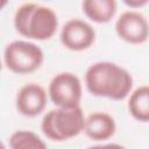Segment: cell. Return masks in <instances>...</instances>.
I'll return each mask as SVG.
<instances>
[{"mask_svg":"<svg viewBox=\"0 0 149 149\" xmlns=\"http://www.w3.org/2000/svg\"><path fill=\"white\" fill-rule=\"evenodd\" d=\"M87 91L100 98L123 100L133 88L130 72L113 62H97L91 64L85 72Z\"/></svg>","mask_w":149,"mask_h":149,"instance_id":"cell-1","label":"cell"},{"mask_svg":"<svg viewBox=\"0 0 149 149\" xmlns=\"http://www.w3.org/2000/svg\"><path fill=\"white\" fill-rule=\"evenodd\" d=\"M14 28L21 36L29 40L47 41L56 34L58 17L50 7L28 2L16 9Z\"/></svg>","mask_w":149,"mask_h":149,"instance_id":"cell-2","label":"cell"},{"mask_svg":"<svg viewBox=\"0 0 149 149\" xmlns=\"http://www.w3.org/2000/svg\"><path fill=\"white\" fill-rule=\"evenodd\" d=\"M85 119L80 106L57 107L44 114L41 129L47 139L55 142H63L84 132Z\"/></svg>","mask_w":149,"mask_h":149,"instance_id":"cell-3","label":"cell"},{"mask_svg":"<svg viewBox=\"0 0 149 149\" xmlns=\"http://www.w3.org/2000/svg\"><path fill=\"white\" fill-rule=\"evenodd\" d=\"M43 62V50L29 41H13L8 43L3 50V63L6 68L16 74L35 72L41 68Z\"/></svg>","mask_w":149,"mask_h":149,"instance_id":"cell-4","label":"cell"},{"mask_svg":"<svg viewBox=\"0 0 149 149\" xmlns=\"http://www.w3.org/2000/svg\"><path fill=\"white\" fill-rule=\"evenodd\" d=\"M48 94L57 107L80 106L83 97L81 81L72 72H59L50 80Z\"/></svg>","mask_w":149,"mask_h":149,"instance_id":"cell-5","label":"cell"},{"mask_svg":"<svg viewBox=\"0 0 149 149\" xmlns=\"http://www.w3.org/2000/svg\"><path fill=\"white\" fill-rule=\"evenodd\" d=\"M115 33L129 44H142L149 38V22L140 12L127 10L116 19Z\"/></svg>","mask_w":149,"mask_h":149,"instance_id":"cell-6","label":"cell"},{"mask_svg":"<svg viewBox=\"0 0 149 149\" xmlns=\"http://www.w3.org/2000/svg\"><path fill=\"white\" fill-rule=\"evenodd\" d=\"M61 43L71 51H83L92 47L95 41L93 27L80 19H71L61 29Z\"/></svg>","mask_w":149,"mask_h":149,"instance_id":"cell-7","label":"cell"},{"mask_svg":"<svg viewBox=\"0 0 149 149\" xmlns=\"http://www.w3.org/2000/svg\"><path fill=\"white\" fill-rule=\"evenodd\" d=\"M47 101L48 94L45 90L36 83H29L17 91L15 105L20 114L28 118H35L44 111Z\"/></svg>","mask_w":149,"mask_h":149,"instance_id":"cell-8","label":"cell"},{"mask_svg":"<svg viewBox=\"0 0 149 149\" xmlns=\"http://www.w3.org/2000/svg\"><path fill=\"white\" fill-rule=\"evenodd\" d=\"M116 123L112 115L105 112H94L85 119L84 133L92 141L104 142L114 136Z\"/></svg>","mask_w":149,"mask_h":149,"instance_id":"cell-9","label":"cell"},{"mask_svg":"<svg viewBox=\"0 0 149 149\" xmlns=\"http://www.w3.org/2000/svg\"><path fill=\"white\" fill-rule=\"evenodd\" d=\"M116 8V0H81L83 13L98 24L108 23L114 17Z\"/></svg>","mask_w":149,"mask_h":149,"instance_id":"cell-10","label":"cell"},{"mask_svg":"<svg viewBox=\"0 0 149 149\" xmlns=\"http://www.w3.org/2000/svg\"><path fill=\"white\" fill-rule=\"evenodd\" d=\"M129 114L140 122H149V85H142L129 94Z\"/></svg>","mask_w":149,"mask_h":149,"instance_id":"cell-11","label":"cell"},{"mask_svg":"<svg viewBox=\"0 0 149 149\" xmlns=\"http://www.w3.org/2000/svg\"><path fill=\"white\" fill-rule=\"evenodd\" d=\"M9 147L13 149H45V142L34 132L16 130L9 136Z\"/></svg>","mask_w":149,"mask_h":149,"instance_id":"cell-12","label":"cell"},{"mask_svg":"<svg viewBox=\"0 0 149 149\" xmlns=\"http://www.w3.org/2000/svg\"><path fill=\"white\" fill-rule=\"evenodd\" d=\"M122 2L129 8H141L146 6L149 2V0H122Z\"/></svg>","mask_w":149,"mask_h":149,"instance_id":"cell-13","label":"cell"},{"mask_svg":"<svg viewBox=\"0 0 149 149\" xmlns=\"http://www.w3.org/2000/svg\"><path fill=\"white\" fill-rule=\"evenodd\" d=\"M7 2H8V0H2V1H1V7L3 8V7L6 6V3H7Z\"/></svg>","mask_w":149,"mask_h":149,"instance_id":"cell-14","label":"cell"}]
</instances>
